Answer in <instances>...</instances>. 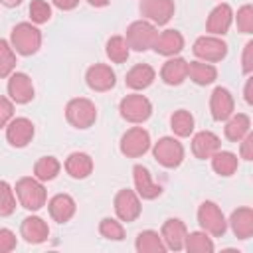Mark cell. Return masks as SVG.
<instances>
[{
	"label": "cell",
	"instance_id": "obj_1",
	"mask_svg": "<svg viewBox=\"0 0 253 253\" xmlns=\"http://www.w3.org/2000/svg\"><path fill=\"white\" fill-rule=\"evenodd\" d=\"M10 45L16 53L24 57L34 55L42 45V32L32 22H20L10 32Z\"/></svg>",
	"mask_w": 253,
	"mask_h": 253
},
{
	"label": "cell",
	"instance_id": "obj_2",
	"mask_svg": "<svg viewBox=\"0 0 253 253\" xmlns=\"http://www.w3.org/2000/svg\"><path fill=\"white\" fill-rule=\"evenodd\" d=\"M14 190H16V198H18L20 206L26 208L28 211H38L47 202V192H45L43 184L38 178L24 176L16 182Z\"/></svg>",
	"mask_w": 253,
	"mask_h": 253
},
{
	"label": "cell",
	"instance_id": "obj_3",
	"mask_svg": "<svg viewBox=\"0 0 253 253\" xmlns=\"http://www.w3.org/2000/svg\"><path fill=\"white\" fill-rule=\"evenodd\" d=\"M65 119L75 128H89L97 121V107L85 97H75L65 105Z\"/></svg>",
	"mask_w": 253,
	"mask_h": 253
},
{
	"label": "cell",
	"instance_id": "obj_4",
	"mask_svg": "<svg viewBox=\"0 0 253 253\" xmlns=\"http://www.w3.org/2000/svg\"><path fill=\"white\" fill-rule=\"evenodd\" d=\"M198 223L211 237H221L227 231V219L215 202H202L198 208Z\"/></svg>",
	"mask_w": 253,
	"mask_h": 253
},
{
	"label": "cell",
	"instance_id": "obj_5",
	"mask_svg": "<svg viewBox=\"0 0 253 253\" xmlns=\"http://www.w3.org/2000/svg\"><path fill=\"white\" fill-rule=\"evenodd\" d=\"M154 160L164 168H178L184 160V146L174 136H162L152 146Z\"/></svg>",
	"mask_w": 253,
	"mask_h": 253
},
{
	"label": "cell",
	"instance_id": "obj_6",
	"mask_svg": "<svg viewBox=\"0 0 253 253\" xmlns=\"http://www.w3.org/2000/svg\"><path fill=\"white\" fill-rule=\"evenodd\" d=\"M156 36H158V30H156V26L152 22H148V20H136V22H132L126 28L125 40H126V43H128L130 49H134V51H146V49H150L154 45Z\"/></svg>",
	"mask_w": 253,
	"mask_h": 253
},
{
	"label": "cell",
	"instance_id": "obj_7",
	"mask_svg": "<svg viewBox=\"0 0 253 253\" xmlns=\"http://www.w3.org/2000/svg\"><path fill=\"white\" fill-rule=\"evenodd\" d=\"M119 113H121V117L125 121L134 123V125H140V123H144V121L150 119V115H152V103L144 95L132 93V95H126V97L121 99Z\"/></svg>",
	"mask_w": 253,
	"mask_h": 253
},
{
	"label": "cell",
	"instance_id": "obj_8",
	"mask_svg": "<svg viewBox=\"0 0 253 253\" xmlns=\"http://www.w3.org/2000/svg\"><path fill=\"white\" fill-rule=\"evenodd\" d=\"M119 148H121V152H123L126 158H138V156L146 154V152L150 150V134H148V130L142 128V126H132V128H128V130L121 136Z\"/></svg>",
	"mask_w": 253,
	"mask_h": 253
},
{
	"label": "cell",
	"instance_id": "obj_9",
	"mask_svg": "<svg viewBox=\"0 0 253 253\" xmlns=\"http://www.w3.org/2000/svg\"><path fill=\"white\" fill-rule=\"evenodd\" d=\"M192 51L200 61L215 63V61H221L227 55V43L217 36H200L194 42Z\"/></svg>",
	"mask_w": 253,
	"mask_h": 253
},
{
	"label": "cell",
	"instance_id": "obj_10",
	"mask_svg": "<svg viewBox=\"0 0 253 253\" xmlns=\"http://www.w3.org/2000/svg\"><path fill=\"white\" fill-rule=\"evenodd\" d=\"M113 208H115V213L121 221H134L140 211H142V206H140V198L134 190H128V188H123L117 192L115 200H113Z\"/></svg>",
	"mask_w": 253,
	"mask_h": 253
},
{
	"label": "cell",
	"instance_id": "obj_11",
	"mask_svg": "<svg viewBox=\"0 0 253 253\" xmlns=\"http://www.w3.org/2000/svg\"><path fill=\"white\" fill-rule=\"evenodd\" d=\"M140 14L154 26H164L174 16V0H140Z\"/></svg>",
	"mask_w": 253,
	"mask_h": 253
},
{
	"label": "cell",
	"instance_id": "obj_12",
	"mask_svg": "<svg viewBox=\"0 0 253 253\" xmlns=\"http://www.w3.org/2000/svg\"><path fill=\"white\" fill-rule=\"evenodd\" d=\"M85 83L91 91H97V93H105V91H111L117 83V75L115 71L111 69V65H105V63H95L87 69L85 73Z\"/></svg>",
	"mask_w": 253,
	"mask_h": 253
},
{
	"label": "cell",
	"instance_id": "obj_13",
	"mask_svg": "<svg viewBox=\"0 0 253 253\" xmlns=\"http://www.w3.org/2000/svg\"><path fill=\"white\" fill-rule=\"evenodd\" d=\"M34 123L26 117H16L6 125V140L10 142V146L14 148H24L30 144V140L34 138Z\"/></svg>",
	"mask_w": 253,
	"mask_h": 253
},
{
	"label": "cell",
	"instance_id": "obj_14",
	"mask_svg": "<svg viewBox=\"0 0 253 253\" xmlns=\"http://www.w3.org/2000/svg\"><path fill=\"white\" fill-rule=\"evenodd\" d=\"M235 111V101H233V95L229 89L225 87H215L211 91V97H210V113H211V119L213 121H227Z\"/></svg>",
	"mask_w": 253,
	"mask_h": 253
},
{
	"label": "cell",
	"instance_id": "obj_15",
	"mask_svg": "<svg viewBox=\"0 0 253 253\" xmlns=\"http://www.w3.org/2000/svg\"><path fill=\"white\" fill-rule=\"evenodd\" d=\"M231 22H233V10L229 4L221 2L210 12L206 20V30L210 36H225L231 28Z\"/></svg>",
	"mask_w": 253,
	"mask_h": 253
},
{
	"label": "cell",
	"instance_id": "obj_16",
	"mask_svg": "<svg viewBox=\"0 0 253 253\" xmlns=\"http://www.w3.org/2000/svg\"><path fill=\"white\" fill-rule=\"evenodd\" d=\"M186 235H188V229H186V223L178 217H170L162 223V229H160V237L166 245V249H172V251H182L184 249V241H186Z\"/></svg>",
	"mask_w": 253,
	"mask_h": 253
},
{
	"label": "cell",
	"instance_id": "obj_17",
	"mask_svg": "<svg viewBox=\"0 0 253 253\" xmlns=\"http://www.w3.org/2000/svg\"><path fill=\"white\" fill-rule=\"evenodd\" d=\"M8 95L18 105L30 103L34 99V83H32L30 75H26L22 71L12 73L8 79Z\"/></svg>",
	"mask_w": 253,
	"mask_h": 253
},
{
	"label": "cell",
	"instance_id": "obj_18",
	"mask_svg": "<svg viewBox=\"0 0 253 253\" xmlns=\"http://www.w3.org/2000/svg\"><path fill=\"white\" fill-rule=\"evenodd\" d=\"M132 180H134V190H136L138 198H142V200H156L162 194V186L152 182L148 168L142 164H136L132 168Z\"/></svg>",
	"mask_w": 253,
	"mask_h": 253
},
{
	"label": "cell",
	"instance_id": "obj_19",
	"mask_svg": "<svg viewBox=\"0 0 253 253\" xmlns=\"http://www.w3.org/2000/svg\"><path fill=\"white\" fill-rule=\"evenodd\" d=\"M219 148H221L219 136L215 132H211V130H200L192 138V154L196 158H200V160L211 158Z\"/></svg>",
	"mask_w": 253,
	"mask_h": 253
},
{
	"label": "cell",
	"instance_id": "obj_20",
	"mask_svg": "<svg viewBox=\"0 0 253 253\" xmlns=\"http://www.w3.org/2000/svg\"><path fill=\"white\" fill-rule=\"evenodd\" d=\"M20 235L24 237L26 243H32V245H40L43 243L47 237H49V227L47 223L38 217V215H28L22 219L20 223Z\"/></svg>",
	"mask_w": 253,
	"mask_h": 253
},
{
	"label": "cell",
	"instance_id": "obj_21",
	"mask_svg": "<svg viewBox=\"0 0 253 253\" xmlns=\"http://www.w3.org/2000/svg\"><path fill=\"white\" fill-rule=\"evenodd\" d=\"M152 49L158 55H166V57H174L184 49V36L178 30H164L156 36Z\"/></svg>",
	"mask_w": 253,
	"mask_h": 253
},
{
	"label": "cell",
	"instance_id": "obj_22",
	"mask_svg": "<svg viewBox=\"0 0 253 253\" xmlns=\"http://www.w3.org/2000/svg\"><path fill=\"white\" fill-rule=\"evenodd\" d=\"M75 210H77L75 200L69 194H55L47 202V211H49L51 219L57 223H67L75 215Z\"/></svg>",
	"mask_w": 253,
	"mask_h": 253
},
{
	"label": "cell",
	"instance_id": "obj_23",
	"mask_svg": "<svg viewBox=\"0 0 253 253\" xmlns=\"http://www.w3.org/2000/svg\"><path fill=\"white\" fill-rule=\"evenodd\" d=\"M154 79H156V71H154L152 65H148V63H136V65H132L126 71L125 83L132 91H142V89L150 87Z\"/></svg>",
	"mask_w": 253,
	"mask_h": 253
},
{
	"label": "cell",
	"instance_id": "obj_24",
	"mask_svg": "<svg viewBox=\"0 0 253 253\" xmlns=\"http://www.w3.org/2000/svg\"><path fill=\"white\" fill-rule=\"evenodd\" d=\"M160 79L166 85H182L188 79V61L184 57H170L168 61H164L162 69H160Z\"/></svg>",
	"mask_w": 253,
	"mask_h": 253
},
{
	"label": "cell",
	"instance_id": "obj_25",
	"mask_svg": "<svg viewBox=\"0 0 253 253\" xmlns=\"http://www.w3.org/2000/svg\"><path fill=\"white\" fill-rule=\"evenodd\" d=\"M227 223L231 225V231L237 239H249L253 235V210L249 206L233 210Z\"/></svg>",
	"mask_w": 253,
	"mask_h": 253
},
{
	"label": "cell",
	"instance_id": "obj_26",
	"mask_svg": "<svg viewBox=\"0 0 253 253\" xmlns=\"http://www.w3.org/2000/svg\"><path fill=\"white\" fill-rule=\"evenodd\" d=\"M65 172L75 180H85L93 172V158L87 152H71L65 158Z\"/></svg>",
	"mask_w": 253,
	"mask_h": 253
},
{
	"label": "cell",
	"instance_id": "obj_27",
	"mask_svg": "<svg viewBox=\"0 0 253 253\" xmlns=\"http://www.w3.org/2000/svg\"><path fill=\"white\" fill-rule=\"evenodd\" d=\"M188 77L196 85H210L217 79V69L208 61H190L188 63Z\"/></svg>",
	"mask_w": 253,
	"mask_h": 253
},
{
	"label": "cell",
	"instance_id": "obj_28",
	"mask_svg": "<svg viewBox=\"0 0 253 253\" xmlns=\"http://www.w3.org/2000/svg\"><path fill=\"white\" fill-rule=\"evenodd\" d=\"M249 128H251V119H249V115H245V113H237V115H235V113H233V115L227 119L223 132H225V138H227V140L239 142V140L249 132Z\"/></svg>",
	"mask_w": 253,
	"mask_h": 253
},
{
	"label": "cell",
	"instance_id": "obj_29",
	"mask_svg": "<svg viewBox=\"0 0 253 253\" xmlns=\"http://www.w3.org/2000/svg\"><path fill=\"white\" fill-rule=\"evenodd\" d=\"M211 168L215 174L223 176V178H229L237 172V166H239V158L237 154L229 152V150H217L211 158Z\"/></svg>",
	"mask_w": 253,
	"mask_h": 253
},
{
	"label": "cell",
	"instance_id": "obj_30",
	"mask_svg": "<svg viewBox=\"0 0 253 253\" xmlns=\"http://www.w3.org/2000/svg\"><path fill=\"white\" fill-rule=\"evenodd\" d=\"M134 249L138 253H164L166 251V245L160 237L158 231L154 229H144L136 235V241H134Z\"/></svg>",
	"mask_w": 253,
	"mask_h": 253
},
{
	"label": "cell",
	"instance_id": "obj_31",
	"mask_svg": "<svg viewBox=\"0 0 253 253\" xmlns=\"http://www.w3.org/2000/svg\"><path fill=\"white\" fill-rule=\"evenodd\" d=\"M194 125H196L194 115H192L190 111H186V109H178V111H174L172 117H170V128H172V132H174L176 136H180V138L190 136V134L194 132Z\"/></svg>",
	"mask_w": 253,
	"mask_h": 253
},
{
	"label": "cell",
	"instance_id": "obj_32",
	"mask_svg": "<svg viewBox=\"0 0 253 253\" xmlns=\"http://www.w3.org/2000/svg\"><path fill=\"white\" fill-rule=\"evenodd\" d=\"M59 170H61V162L55 156H42L34 164V178H38L40 182H51L57 178Z\"/></svg>",
	"mask_w": 253,
	"mask_h": 253
},
{
	"label": "cell",
	"instance_id": "obj_33",
	"mask_svg": "<svg viewBox=\"0 0 253 253\" xmlns=\"http://www.w3.org/2000/svg\"><path fill=\"white\" fill-rule=\"evenodd\" d=\"M184 249L188 253H211L213 251V241L210 237V233L202 231H192L186 235L184 241Z\"/></svg>",
	"mask_w": 253,
	"mask_h": 253
},
{
	"label": "cell",
	"instance_id": "obj_34",
	"mask_svg": "<svg viewBox=\"0 0 253 253\" xmlns=\"http://www.w3.org/2000/svg\"><path fill=\"white\" fill-rule=\"evenodd\" d=\"M105 53L107 57L113 61V63H125L128 59V53H130V47L126 43V40L123 36H113L107 40V45H105Z\"/></svg>",
	"mask_w": 253,
	"mask_h": 253
},
{
	"label": "cell",
	"instance_id": "obj_35",
	"mask_svg": "<svg viewBox=\"0 0 253 253\" xmlns=\"http://www.w3.org/2000/svg\"><path fill=\"white\" fill-rule=\"evenodd\" d=\"M16 69V53L10 45V42L0 38V79H6Z\"/></svg>",
	"mask_w": 253,
	"mask_h": 253
},
{
	"label": "cell",
	"instance_id": "obj_36",
	"mask_svg": "<svg viewBox=\"0 0 253 253\" xmlns=\"http://www.w3.org/2000/svg\"><path fill=\"white\" fill-rule=\"evenodd\" d=\"M99 233L111 241H123L125 239V227H123L121 219H115V217H103L99 223Z\"/></svg>",
	"mask_w": 253,
	"mask_h": 253
},
{
	"label": "cell",
	"instance_id": "obj_37",
	"mask_svg": "<svg viewBox=\"0 0 253 253\" xmlns=\"http://www.w3.org/2000/svg\"><path fill=\"white\" fill-rule=\"evenodd\" d=\"M16 210V196L8 182L0 180V217L12 215Z\"/></svg>",
	"mask_w": 253,
	"mask_h": 253
},
{
	"label": "cell",
	"instance_id": "obj_38",
	"mask_svg": "<svg viewBox=\"0 0 253 253\" xmlns=\"http://www.w3.org/2000/svg\"><path fill=\"white\" fill-rule=\"evenodd\" d=\"M28 12H30L32 24H36V26L45 24V22H49V18H51V6H49L45 0H32Z\"/></svg>",
	"mask_w": 253,
	"mask_h": 253
},
{
	"label": "cell",
	"instance_id": "obj_39",
	"mask_svg": "<svg viewBox=\"0 0 253 253\" xmlns=\"http://www.w3.org/2000/svg\"><path fill=\"white\" fill-rule=\"evenodd\" d=\"M237 30L241 34H253V6L251 4H243L237 10Z\"/></svg>",
	"mask_w": 253,
	"mask_h": 253
},
{
	"label": "cell",
	"instance_id": "obj_40",
	"mask_svg": "<svg viewBox=\"0 0 253 253\" xmlns=\"http://www.w3.org/2000/svg\"><path fill=\"white\" fill-rule=\"evenodd\" d=\"M16 245H18L16 233L8 227H0V253H10L16 249Z\"/></svg>",
	"mask_w": 253,
	"mask_h": 253
},
{
	"label": "cell",
	"instance_id": "obj_41",
	"mask_svg": "<svg viewBox=\"0 0 253 253\" xmlns=\"http://www.w3.org/2000/svg\"><path fill=\"white\" fill-rule=\"evenodd\" d=\"M14 119V101L0 95V128H4Z\"/></svg>",
	"mask_w": 253,
	"mask_h": 253
},
{
	"label": "cell",
	"instance_id": "obj_42",
	"mask_svg": "<svg viewBox=\"0 0 253 253\" xmlns=\"http://www.w3.org/2000/svg\"><path fill=\"white\" fill-rule=\"evenodd\" d=\"M239 142H241V146H239V156H241L243 160H253V134L247 132Z\"/></svg>",
	"mask_w": 253,
	"mask_h": 253
},
{
	"label": "cell",
	"instance_id": "obj_43",
	"mask_svg": "<svg viewBox=\"0 0 253 253\" xmlns=\"http://www.w3.org/2000/svg\"><path fill=\"white\" fill-rule=\"evenodd\" d=\"M241 67H243V73L245 75H249L253 71V42H247L245 43L243 57H241Z\"/></svg>",
	"mask_w": 253,
	"mask_h": 253
},
{
	"label": "cell",
	"instance_id": "obj_44",
	"mask_svg": "<svg viewBox=\"0 0 253 253\" xmlns=\"http://www.w3.org/2000/svg\"><path fill=\"white\" fill-rule=\"evenodd\" d=\"M51 2H53L55 8H59V10H63V12L73 10V8H77V4H79V0H51Z\"/></svg>",
	"mask_w": 253,
	"mask_h": 253
},
{
	"label": "cell",
	"instance_id": "obj_45",
	"mask_svg": "<svg viewBox=\"0 0 253 253\" xmlns=\"http://www.w3.org/2000/svg\"><path fill=\"white\" fill-rule=\"evenodd\" d=\"M251 85H253V79H247V85H245V103H247V105H253V95H251Z\"/></svg>",
	"mask_w": 253,
	"mask_h": 253
},
{
	"label": "cell",
	"instance_id": "obj_46",
	"mask_svg": "<svg viewBox=\"0 0 253 253\" xmlns=\"http://www.w3.org/2000/svg\"><path fill=\"white\" fill-rule=\"evenodd\" d=\"M93 8H105L107 4H109V0H87Z\"/></svg>",
	"mask_w": 253,
	"mask_h": 253
},
{
	"label": "cell",
	"instance_id": "obj_47",
	"mask_svg": "<svg viewBox=\"0 0 253 253\" xmlns=\"http://www.w3.org/2000/svg\"><path fill=\"white\" fill-rule=\"evenodd\" d=\"M0 4H4L6 8H16L22 4V0H0Z\"/></svg>",
	"mask_w": 253,
	"mask_h": 253
}]
</instances>
